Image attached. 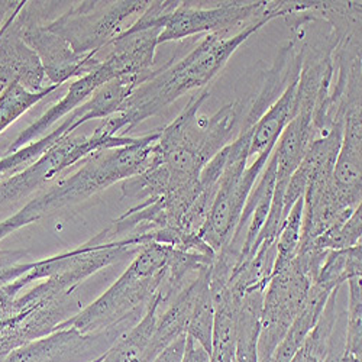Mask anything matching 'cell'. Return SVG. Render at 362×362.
Returning <instances> with one entry per match:
<instances>
[{"label": "cell", "mask_w": 362, "mask_h": 362, "mask_svg": "<svg viewBox=\"0 0 362 362\" xmlns=\"http://www.w3.org/2000/svg\"><path fill=\"white\" fill-rule=\"evenodd\" d=\"M306 362H322V361H319V359H317V358H315V356H308Z\"/></svg>", "instance_id": "cell-29"}, {"label": "cell", "mask_w": 362, "mask_h": 362, "mask_svg": "<svg viewBox=\"0 0 362 362\" xmlns=\"http://www.w3.org/2000/svg\"><path fill=\"white\" fill-rule=\"evenodd\" d=\"M301 9L300 0L286 2H222L212 8L194 6L192 2H180L167 21L158 38L160 44L185 40L199 34H218L230 31L239 25H251L264 18H286Z\"/></svg>", "instance_id": "cell-8"}, {"label": "cell", "mask_w": 362, "mask_h": 362, "mask_svg": "<svg viewBox=\"0 0 362 362\" xmlns=\"http://www.w3.org/2000/svg\"><path fill=\"white\" fill-rule=\"evenodd\" d=\"M148 76H120L99 87L92 98L67 115L58 128L0 160V180H5L35 163L47 149L71 135L78 127L93 119H106L116 113L134 90Z\"/></svg>", "instance_id": "cell-10"}, {"label": "cell", "mask_w": 362, "mask_h": 362, "mask_svg": "<svg viewBox=\"0 0 362 362\" xmlns=\"http://www.w3.org/2000/svg\"><path fill=\"white\" fill-rule=\"evenodd\" d=\"M180 362H209V354L196 341L186 335L185 354Z\"/></svg>", "instance_id": "cell-27"}, {"label": "cell", "mask_w": 362, "mask_h": 362, "mask_svg": "<svg viewBox=\"0 0 362 362\" xmlns=\"http://www.w3.org/2000/svg\"><path fill=\"white\" fill-rule=\"evenodd\" d=\"M348 310L345 330V354L361 358L362 355V293L361 277H352L348 281Z\"/></svg>", "instance_id": "cell-25"}, {"label": "cell", "mask_w": 362, "mask_h": 362, "mask_svg": "<svg viewBox=\"0 0 362 362\" xmlns=\"http://www.w3.org/2000/svg\"><path fill=\"white\" fill-rule=\"evenodd\" d=\"M161 28L125 29L109 45L107 58L120 76H148L153 73Z\"/></svg>", "instance_id": "cell-16"}, {"label": "cell", "mask_w": 362, "mask_h": 362, "mask_svg": "<svg viewBox=\"0 0 362 362\" xmlns=\"http://www.w3.org/2000/svg\"><path fill=\"white\" fill-rule=\"evenodd\" d=\"M362 103L346 107L344 132L337 163L334 167L335 185L342 199L354 209L362 200Z\"/></svg>", "instance_id": "cell-15"}, {"label": "cell", "mask_w": 362, "mask_h": 362, "mask_svg": "<svg viewBox=\"0 0 362 362\" xmlns=\"http://www.w3.org/2000/svg\"><path fill=\"white\" fill-rule=\"evenodd\" d=\"M273 19L271 16L264 18L228 38L218 34L206 35L180 62L167 64L160 71H153L116 113L103 119L99 128L109 136H128L127 132L148 117L160 113L192 90L207 86L226 66L233 52Z\"/></svg>", "instance_id": "cell-1"}, {"label": "cell", "mask_w": 362, "mask_h": 362, "mask_svg": "<svg viewBox=\"0 0 362 362\" xmlns=\"http://www.w3.org/2000/svg\"><path fill=\"white\" fill-rule=\"evenodd\" d=\"M362 236V206L356 207L348 221L341 225L332 226L325 233L313 240L306 250L316 251H338L348 250L361 244ZM303 250V251H306Z\"/></svg>", "instance_id": "cell-23"}, {"label": "cell", "mask_w": 362, "mask_h": 362, "mask_svg": "<svg viewBox=\"0 0 362 362\" xmlns=\"http://www.w3.org/2000/svg\"><path fill=\"white\" fill-rule=\"evenodd\" d=\"M26 4V0H4L0 2V33L11 16L18 13Z\"/></svg>", "instance_id": "cell-28"}, {"label": "cell", "mask_w": 362, "mask_h": 362, "mask_svg": "<svg viewBox=\"0 0 362 362\" xmlns=\"http://www.w3.org/2000/svg\"><path fill=\"white\" fill-rule=\"evenodd\" d=\"M327 251H298L283 269L271 274L259 317L258 362H268L300 313Z\"/></svg>", "instance_id": "cell-6"}, {"label": "cell", "mask_w": 362, "mask_h": 362, "mask_svg": "<svg viewBox=\"0 0 362 362\" xmlns=\"http://www.w3.org/2000/svg\"><path fill=\"white\" fill-rule=\"evenodd\" d=\"M301 219H303V197H300L287 215L276 243V261L273 273L286 268L297 255L301 239Z\"/></svg>", "instance_id": "cell-24"}, {"label": "cell", "mask_w": 362, "mask_h": 362, "mask_svg": "<svg viewBox=\"0 0 362 362\" xmlns=\"http://www.w3.org/2000/svg\"><path fill=\"white\" fill-rule=\"evenodd\" d=\"M173 248L158 243L145 244L125 273L64 327L73 326L83 334H90L131 316H144L151 300L167 280Z\"/></svg>", "instance_id": "cell-3"}, {"label": "cell", "mask_w": 362, "mask_h": 362, "mask_svg": "<svg viewBox=\"0 0 362 362\" xmlns=\"http://www.w3.org/2000/svg\"><path fill=\"white\" fill-rule=\"evenodd\" d=\"M267 287H252L235 303L236 346L235 362H258L259 317Z\"/></svg>", "instance_id": "cell-18"}, {"label": "cell", "mask_w": 362, "mask_h": 362, "mask_svg": "<svg viewBox=\"0 0 362 362\" xmlns=\"http://www.w3.org/2000/svg\"><path fill=\"white\" fill-rule=\"evenodd\" d=\"M252 131L254 127L243 128L236 138L225 146L226 163L219 180L218 193L200 232V238L215 254L221 252L230 243L248 196L274 151H264L251 165H247Z\"/></svg>", "instance_id": "cell-5"}, {"label": "cell", "mask_w": 362, "mask_h": 362, "mask_svg": "<svg viewBox=\"0 0 362 362\" xmlns=\"http://www.w3.org/2000/svg\"><path fill=\"white\" fill-rule=\"evenodd\" d=\"M58 86H51L42 92H29L19 84L8 86L0 95V135H2L13 122L45 96L52 93Z\"/></svg>", "instance_id": "cell-21"}, {"label": "cell", "mask_w": 362, "mask_h": 362, "mask_svg": "<svg viewBox=\"0 0 362 362\" xmlns=\"http://www.w3.org/2000/svg\"><path fill=\"white\" fill-rule=\"evenodd\" d=\"M142 316H131L105 330L83 334L73 326L58 329L48 337L29 342L0 362H93L131 330Z\"/></svg>", "instance_id": "cell-12"}, {"label": "cell", "mask_w": 362, "mask_h": 362, "mask_svg": "<svg viewBox=\"0 0 362 362\" xmlns=\"http://www.w3.org/2000/svg\"><path fill=\"white\" fill-rule=\"evenodd\" d=\"M297 81L298 77L293 78L281 93V96L257 120L250 145V158L252 156L258 157L264 151L274 149L281 132L288 125L290 120L296 116Z\"/></svg>", "instance_id": "cell-17"}, {"label": "cell", "mask_w": 362, "mask_h": 362, "mask_svg": "<svg viewBox=\"0 0 362 362\" xmlns=\"http://www.w3.org/2000/svg\"><path fill=\"white\" fill-rule=\"evenodd\" d=\"M185 346H186V335L180 337L168 348H165L154 359V362H180L181 358H183V354H185Z\"/></svg>", "instance_id": "cell-26"}, {"label": "cell", "mask_w": 362, "mask_h": 362, "mask_svg": "<svg viewBox=\"0 0 362 362\" xmlns=\"http://www.w3.org/2000/svg\"><path fill=\"white\" fill-rule=\"evenodd\" d=\"M116 77H119V74L113 63L109 58H106L96 70L80 78H76L70 84L67 95L59 99L55 105H52L33 125H29L23 132H21L18 138L9 145L6 154H12L22 146L45 136V132L52 125H55L59 119L70 115L73 110H76L78 106H81L84 102L92 98V95L99 87Z\"/></svg>", "instance_id": "cell-14"}, {"label": "cell", "mask_w": 362, "mask_h": 362, "mask_svg": "<svg viewBox=\"0 0 362 362\" xmlns=\"http://www.w3.org/2000/svg\"><path fill=\"white\" fill-rule=\"evenodd\" d=\"M361 276L362 247L359 244L348 250L327 251L315 283L329 291H334L335 288L342 287L349 279Z\"/></svg>", "instance_id": "cell-20"}, {"label": "cell", "mask_w": 362, "mask_h": 362, "mask_svg": "<svg viewBox=\"0 0 362 362\" xmlns=\"http://www.w3.org/2000/svg\"><path fill=\"white\" fill-rule=\"evenodd\" d=\"M58 2H26L16 16L22 40L31 48L44 67L51 84L62 87L71 78H80L96 70L102 62L96 57H81L54 33L48 31L47 13L54 11Z\"/></svg>", "instance_id": "cell-11"}, {"label": "cell", "mask_w": 362, "mask_h": 362, "mask_svg": "<svg viewBox=\"0 0 362 362\" xmlns=\"http://www.w3.org/2000/svg\"><path fill=\"white\" fill-rule=\"evenodd\" d=\"M18 13L9 18L0 34V88L19 84L29 92H42L54 84L48 81L37 54L22 40L15 21Z\"/></svg>", "instance_id": "cell-13"}, {"label": "cell", "mask_w": 362, "mask_h": 362, "mask_svg": "<svg viewBox=\"0 0 362 362\" xmlns=\"http://www.w3.org/2000/svg\"><path fill=\"white\" fill-rule=\"evenodd\" d=\"M135 139L132 136H109L99 127L92 135H77L73 132L47 149L31 165L5 180H0V207L42 189L64 170L96 151L124 146L132 144Z\"/></svg>", "instance_id": "cell-9"}, {"label": "cell", "mask_w": 362, "mask_h": 362, "mask_svg": "<svg viewBox=\"0 0 362 362\" xmlns=\"http://www.w3.org/2000/svg\"><path fill=\"white\" fill-rule=\"evenodd\" d=\"M214 325H215V308L212 294L209 288V277L203 283L196 297L194 309L187 327V337L196 341L209 355L212 351L214 342Z\"/></svg>", "instance_id": "cell-22"}, {"label": "cell", "mask_w": 362, "mask_h": 362, "mask_svg": "<svg viewBox=\"0 0 362 362\" xmlns=\"http://www.w3.org/2000/svg\"><path fill=\"white\" fill-rule=\"evenodd\" d=\"M40 219L41 216L38 215L37 209L31 202H28L13 216L0 222V240H4L18 229L31 225ZM23 251L0 250V287L18 280L34 267L35 261H23Z\"/></svg>", "instance_id": "cell-19"}, {"label": "cell", "mask_w": 362, "mask_h": 362, "mask_svg": "<svg viewBox=\"0 0 362 362\" xmlns=\"http://www.w3.org/2000/svg\"><path fill=\"white\" fill-rule=\"evenodd\" d=\"M160 131L136 136L132 144L100 149L80 161V167L70 175L57 180L48 190H42L31 203L41 218L55 210L80 203L110 187L117 181H125L139 174L149 163L153 146Z\"/></svg>", "instance_id": "cell-4"}, {"label": "cell", "mask_w": 362, "mask_h": 362, "mask_svg": "<svg viewBox=\"0 0 362 362\" xmlns=\"http://www.w3.org/2000/svg\"><path fill=\"white\" fill-rule=\"evenodd\" d=\"M148 4L146 0L71 2L62 15L44 25L48 31L62 37L76 54L96 57L122 34L125 21L141 15Z\"/></svg>", "instance_id": "cell-7"}, {"label": "cell", "mask_w": 362, "mask_h": 362, "mask_svg": "<svg viewBox=\"0 0 362 362\" xmlns=\"http://www.w3.org/2000/svg\"><path fill=\"white\" fill-rule=\"evenodd\" d=\"M207 98L206 90L192 96L183 112L170 125L160 129L151 157L163 164L168 173L167 193L200 189L203 168L232 142L243 127V105L229 103L207 116L200 113Z\"/></svg>", "instance_id": "cell-2"}]
</instances>
